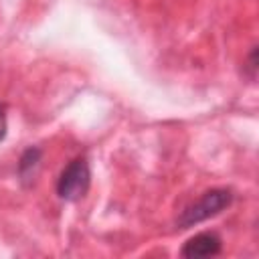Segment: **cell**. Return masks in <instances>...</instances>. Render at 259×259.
Wrapping results in <instances>:
<instances>
[{
  "instance_id": "6da1fadb",
  "label": "cell",
  "mask_w": 259,
  "mask_h": 259,
  "mask_svg": "<svg viewBox=\"0 0 259 259\" xmlns=\"http://www.w3.org/2000/svg\"><path fill=\"white\" fill-rule=\"evenodd\" d=\"M231 202H233V192L229 188H210L194 204L186 206L180 212V217L176 219V225L180 229L194 227V225L223 212L227 206H231Z\"/></svg>"
},
{
  "instance_id": "7a4b0ae2",
  "label": "cell",
  "mask_w": 259,
  "mask_h": 259,
  "mask_svg": "<svg viewBox=\"0 0 259 259\" xmlns=\"http://www.w3.org/2000/svg\"><path fill=\"white\" fill-rule=\"evenodd\" d=\"M89 184H91V170H89L87 160L75 158L63 168V172L59 176L57 194H59V198H63L67 202H75L87 194Z\"/></svg>"
},
{
  "instance_id": "3957f363",
  "label": "cell",
  "mask_w": 259,
  "mask_h": 259,
  "mask_svg": "<svg viewBox=\"0 0 259 259\" xmlns=\"http://www.w3.org/2000/svg\"><path fill=\"white\" fill-rule=\"evenodd\" d=\"M221 249H223V241L217 233H198L184 243L180 253L184 257H212L219 255Z\"/></svg>"
},
{
  "instance_id": "277c9868",
  "label": "cell",
  "mask_w": 259,
  "mask_h": 259,
  "mask_svg": "<svg viewBox=\"0 0 259 259\" xmlns=\"http://www.w3.org/2000/svg\"><path fill=\"white\" fill-rule=\"evenodd\" d=\"M40 160H42V150L36 148V146H30V148H26L22 152V156L18 160V166H16V172H18V178L24 184H30L36 178Z\"/></svg>"
},
{
  "instance_id": "5b68a950",
  "label": "cell",
  "mask_w": 259,
  "mask_h": 259,
  "mask_svg": "<svg viewBox=\"0 0 259 259\" xmlns=\"http://www.w3.org/2000/svg\"><path fill=\"white\" fill-rule=\"evenodd\" d=\"M247 69H249V79H255V71H257V47L251 49L249 59H247Z\"/></svg>"
},
{
  "instance_id": "8992f818",
  "label": "cell",
  "mask_w": 259,
  "mask_h": 259,
  "mask_svg": "<svg viewBox=\"0 0 259 259\" xmlns=\"http://www.w3.org/2000/svg\"><path fill=\"white\" fill-rule=\"evenodd\" d=\"M6 132H8L6 109H4V105H0V142H4V138H6Z\"/></svg>"
}]
</instances>
